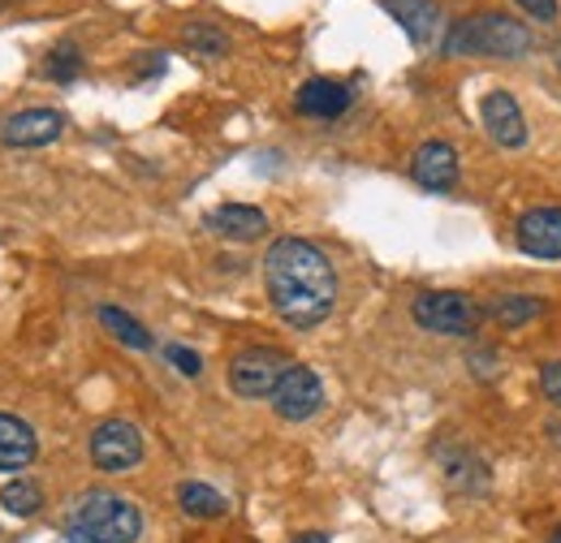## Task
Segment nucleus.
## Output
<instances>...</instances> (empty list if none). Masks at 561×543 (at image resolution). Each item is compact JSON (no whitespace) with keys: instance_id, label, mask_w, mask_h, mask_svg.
Here are the masks:
<instances>
[{"instance_id":"obj_13","label":"nucleus","mask_w":561,"mask_h":543,"mask_svg":"<svg viewBox=\"0 0 561 543\" xmlns=\"http://www.w3.org/2000/svg\"><path fill=\"white\" fill-rule=\"evenodd\" d=\"M380 4H385V13H393V22L411 35L415 48L436 44V35H440V4H436V0H380Z\"/></svg>"},{"instance_id":"obj_15","label":"nucleus","mask_w":561,"mask_h":543,"mask_svg":"<svg viewBox=\"0 0 561 543\" xmlns=\"http://www.w3.org/2000/svg\"><path fill=\"white\" fill-rule=\"evenodd\" d=\"M35 453H39V440H35L31 423L0 414V471H22L35 462Z\"/></svg>"},{"instance_id":"obj_14","label":"nucleus","mask_w":561,"mask_h":543,"mask_svg":"<svg viewBox=\"0 0 561 543\" xmlns=\"http://www.w3.org/2000/svg\"><path fill=\"white\" fill-rule=\"evenodd\" d=\"M208 229L229 242H255L268 233V216L251 204H220L216 211H208Z\"/></svg>"},{"instance_id":"obj_26","label":"nucleus","mask_w":561,"mask_h":543,"mask_svg":"<svg viewBox=\"0 0 561 543\" xmlns=\"http://www.w3.org/2000/svg\"><path fill=\"white\" fill-rule=\"evenodd\" d=\"M142 66H139V78H147V73H164V53H147V57H139Z\"/></svg>"},{"instance_id":"obj_21","label":"nucleus","mask_w":561,"mask_h":543,"mask_svg":"<svg viewBox=\"0 0 561 543\" xmlns=\"http://www.w3.org/2000/svg\"><path fill=\"white\" fill-rule=\"evenodd\" d=\"M182 44H186V53L208 57V61L229 53V35H225L220 26H208V22H191V26L182 31Z\"/></svg>"},{"instance_id":"obj_12","label":"nucleus","mask_w":561,"mask_h":543,"mask_svg":"<svg viewBox=\"0 0 561 543\" xmlns=\"http://www.w3.org/2000/svg\"><path fill=\"white\" fill-rule=\"evenodd\" d=\"M351 104H354L351 86H346V82H333V78H311V82H302L298 95H294V108H298L302 117H316V122H333V117H342Z\"/></svg>"},{"instance_id":"obj_4","label":"nucleus","mask_w":561,"mask_h":543,"mask_svg":"<svg viewBox=\"0 0 561 543\" xmlns=\"http://www.w3.org/2000/svg\"><path fill=\"white\" fill-rule=\"evenodd\" d=\"M411 315L423 333H436V337H476L480 320H484V307L471 298V293H458V289H432L420 293L411 302Z\"/></svg>"},{"instance_id":"obj_22","label":"nucleus","mask_w":561,"mask_h":543,"mask_svg":"<svg viewBox=\"0 0 561 543\" xmlns=\"http://www.w3.org/2000/svg\"><path fill=\"white\" fill-rule=\"evenodd\" d=\"M44 73L53 78V82H73L78 73H82V48L73 44V39H61L53 53H48V66Z\"/></svg>"},{"instance_id":"obj_30","label":"nucleus","mask_w":561,"mask_h":543,"mask_svg":"<svg viewBox=\"0 0 561 543\" xmlns=\"http://www.w3.org/2000/svg\"><path fill=\"white\" fill-rule=\"evenodd\" d=\"M549 436H558V444H561V423H549Z\"/></svg>"},{"instance_id":"obj_25","label":"nucleus","mask_w":561,"mask_h":543,"mask_svg":"<svg viewBox=\"0 0 561 543\" xmlns=\"http://www.w3.org/2000/svg\"><path fill=\"white\" fill-rule=\"evenodd\" d=\"M518 9H527L531 18H540V22H558V0H514Z\"/></svg>"},{"instance_id":"obj_16","label":"nucleus","mask_w":561,"mask_h":543,"mask_svg":"<svg viewBox=\"0 0 561 543\" xmlns=\"http://www.w3.org/2000/svg\"><path fill=\"white\" fill-rule=\"evenodd\" d=\"M440 466L449 487L458 492H489V466L471 449H440Z\"/></svg>"},{"instance_id":"obj_10","label":"nucleus","mask_w":561,"mask_h":543,"mask_svg":"<svg viewBox=\"0 0 561 543\" xmlns=\"http://www.w3.org/2000/svg\"><path fill=\"white\" fill-rule=\"evenodd\" d=\"M66 135V117L57 108H26L0 122V142L4 147H48Z\"/></svg>"},{"instance_id":"obj_5","label":"nucleus","mask_w":561,"mask_h":543,"mask_svg":"<svg viewBox=\"0 0 561 543\" xmlns=\"http://www.w3.org/2000/svg\"><path fill=\"white\" fill-rule=\"evenodd\" d=\"M289 371V358L280 349H268V345H247L229 358V389L242 397V402H264L273 397L280 384V376Z\"/></svg>"},{"instance_id":"obj_8","label":"nucleus","mask_w":561,"mask_h":543,"mask_svg":"<svg viewBox=\"0 0 561 543\" xmlns=\"http://www.w3.org/2000/svg\"><path fill=\"white\" fill-rule=\"evenodd\" d=\"M514 242L531 259H561V207H531L514 224Z\"/></svg>"},{"instance_id":"obj_11","label":"nucleus","mask_w":561,"mask_h":543,"mask_svg":"<svg viewBox=\"0 0 561 543\" xmlns=\"http://www.w3.org/2000/svg\"><path fill=\"white\" fill-rule=\"evenodd\" d=\"M480 117H484V130L492 135L496 147H523L527 142V117L518 108V100L510 91H489L484 104H480Z\"/></svg>"},{"instance_id":"obj_6","label":"nucleus","mask_w":561,"mask_h":543,"mask_svg":"<svg viewBox=\"0 0 561 543\" xmlns=\"http://www.w3.org/2000/svg\"><path fill=\"white\" fill-rule=\"evenodd\" d=\"M87 453L100 471L108 475H122V471H135L142 462V431L126 418H104L91 440H87Z\"/></svg>"},{"instance_id":"obj_24","label":"nucleus","mask_w":561,"mask_h":543,"mask_svg":"<svg viewBox=\"0 0 561 543\" xmlns=\"http://www.w3.org/2000/svg\"><path fill=\"white\" fill-rule=\"evenodd\" d=\"M540 393L561 409V358L558 362H545V367H540Z\"/></svg>"},{"instance_id":"obj_1","label":"nucleus","mask_w":561,"mask_h":543,"mask_svg":"<svg viewBox=\"0 0 561 543\" xmlns=\"http://www.w3.org/2000/svg\"><path fill=\"white\" fill-rule=\"evenodd\" d=\"M268 302L289 328H316L337 307V272L307 238H277L264 255Z\"/></svg>"},{"instance_id":"obj_7","label":"nucleus","mask_w":561,"mask_h":543,"mask_svg":"<svg viewBox=\"0 0 561 543\" xmlns=\"http://www.w3.org/2000/svg\"><path fill=\"white\" fill-rule=\"evenodd\" d=\"M273 409L285 423H307L324 409V380L302 367V362H289V371L280 376L277 393H273Z\"/></svg>"},{"instance_id":"obj_2","label":"nucleus","mask_w":561,"mask_h":543,"mask_svg":"<svg viewBox=\"0 0 561 543\" xmlns=\"http://www.w3.org/2000/svg\"><path fill=\"white\" fill-rule=\"evenodd\" d=\"M445 57H501L518 61L531 53V31L505 13H476L445 31Z\"/></svg>"},{"instance_id":"obj_17","label":"nucleus","mask_w":561,"mask_h":543,"mask_svg":"<svg viewBox=\"0 0 561 543\" xmlns=\"http://www.w3.org/2000/svg\"><path fill=\"white\" fill-rule=\"evenodd\" d=\"M540 311H545V298H536V293H505V298L489 302V315L501 328H523V324H531Z\"/></svg>"},{"instance_id":"obj_31","label":"nucleus","mask_w":561,"mask_h":543,"mask_svg":"<svg viewBox=\"0 0 561 543\" xmlns=\"http://www.w3.org/2000/svg\"><path fill=\"white\" fill-rule=\"evenodd\" d=\"M553 543H561V531H558V535H553Z\"/></svg>"},{"instance_id":"obj_28","label":"nucleus","mask_w":561,"mask_h":543,"mask_svg":"<svg viewBox=\"0 0 561 543\" xmlns=\"http://www.w3.org/2000/svg\"><path fill=\"white\" fill-rule=\"evenodd\" d=\"M294 543H329V535H320V531H307V535H298Z\"/></svg>"},{"instance_id":"obj_20","label":"nucleus","mask_w":561,"mask_h":543,"mask_svg":"<svg viewBox=\"0 0 561 543\" xmlns=\"http://www.w3.org/2000/svg\"><path fill=\"white\" fill-rule=\"evenodd\" d=\"M0 505H4V513H13V518H35V513L44 509V492H39V483H31V478H13V483L0 487Z\"/></svg>"},{"instance_id":"obj_23","label":"nucleus","mask_w":561,"mask_h":543,"mask_svg":"<svg viewBox=\"0 0 561 543\" xmlns=\"http://www.w3.org/2000/svg\"><path fill=\"white\" fill-rule=\"evenodd\" d=\"M164 358H169L186 380H199V376H204V358H199L195 349H186V345H164Z\"/></svg>"},{"instance_id":"obj_18","label":"nucleus","mask_w":561,"mask_h":543,"mask_svg":"<svg viewBox=\"0 0 561 543\" xmlns=\"http://www.w3.org/2000/svg\"><path fill=\"white\" fill-rule=\"evenodd\" d=\"M178 505H182L186 518H220V513H229V500H225L216 487L195 483V478L178 487Z\"/></svg>"},{"instance_id":"obj_29","label":"nucleus","mask_w":561,"mask_h":543,"mask_svg":"<svg viewBox=\"0 0 561 543\" xmlns=\"http://www.w3.org/2000/svg\"><path fill=\"white\" fill-rule=\"evenodd\" d=\"M57 543H95V540H87V535H73V531H66V535H61Z\"/></svg>"},{"instance_id":"obj_9","label":"nucleus","mask_w":561,"mask_h":543,"mask_svg":"<svg viewBox=\"0 0 561 543\" xmlns=\"http://www.w3.org/2000/svg\"><path fill=\"white\" fill-rule=\"evenodd\" d=\"M458 173H462L458 169V151L445 138H427V142H420V151L411 155V177L420 182L423 190H432V195L454 190Z\"/></svg>"},{"instance_id":"obj_19","label":"nucleus","mask_w":561,"mask_h":543,"mask_svg":"<svg viewBox=\"0 0 561 543\" xmlns=\"http://www.w3.org/2000/svg\"><path fill=\"white\" fill-rule=\"evenodd\" d=\"M95 315H100V324H104L113 337L122 340V345H130V349H151V345H156V337L142 328L135 315H126L122 307H108V302H104Z\"/></svg>"},{"instance_id":"obj_3","label":"nucleus","mask_w":561,"mask_h":543,"mask_svg":"<svg viewBox=\"0 0 561 543\" xmlns=\"http://www.w3.org/2000/svg\"><path fill=\"white\" fill-rule=\"evenodd\" d=\"M66 531L95 543H135L142 535V509L117 492H82L70 505Z\"/></svg>"},{"instance_id":"obj_27","label":"nucleus","mask_w":561,"mask_h":543,"mask_svg":"<svg viewBox=\"0 0 561 543\" xmlns=\"http://www.w3.org/2000/svg\"><path fill=\"white\" fill-rule=\"evenodd\" d=\"M471 367H480L476 376H480V380H489L492 367H496V358H492V354H476V358H471Z\"/></svg>"}]
</instances>
